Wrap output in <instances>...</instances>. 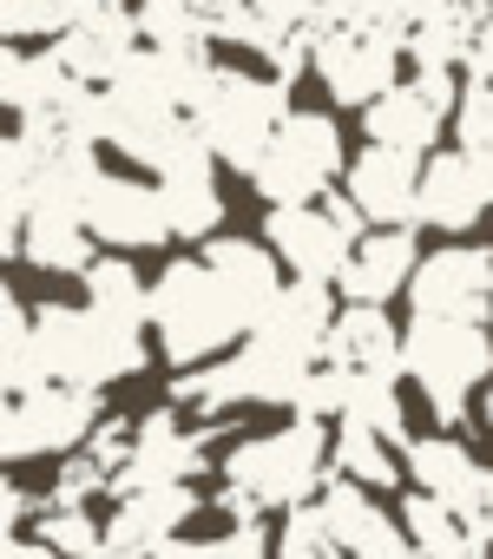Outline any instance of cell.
Instances as JSON below:
<instances>
[{"label": "cell", "instance_id": "15", "mask_svg": "<svg viewBox=\"0 0 493 559\" xmlns=\"http://www.w3.org/2000/svg\"><path fill=\"white\" fill-rule=\"evenodd\" d=\"M408 474L428 487V493H441L473 533L486 526V513H493V474L454 441V435H428V441H408Z\"/></svg>", "mask_w": 493, "mask_h": 559}, {"label": "cell", "instance_id": "41", "mask_svg": "<svg viewBox=\"0 0 493 559\" xmlns=\"http://www.w3.org/2000/svg\"><path fill=\"white\" fill-rule=\"evenodd\" d=\"M125 0H67V21H86V14H112Z\"/></svg>", "mask_w": 493, "mask_h": 559}, {"label": "cell", "instance_id": "39", "mask_svg": "<svg viewBox=\"0 0 493 559\" xmlns=\"http://www.w3.org/2000/svg\"><path fill=\"white\" fill-rule=\"evenodd\" d=\"M8 559H67L60 546H47V539H14L8 546Z\"/></svg>", "mask_w": 493, "mask_h": 559}, {"label": "cell", "instance_id": "25", "mask_svg": "<svg viewBox=\"0 0 493 559\" xmlns=\"http://www.w3.org/2000/svg\"><path fill=\"white\" fill-rule=\"evenodd\" d=\"M158 198H165L171 237H211V230L224 224V198H217L211 158H204V165H178V171H158Z\"/></svg>", "mask_w": 493, "mask_h": 559}, {"label": "cell", "instance_id": "18", "mask_svg": "<svg viewBox=\"0 0 493 559\" xmlns=\"http://www.w3.org/2000/svg\"><path fill=\"white\" fill-rule=\"evenodd\" d=\"M191 513H197V487H191V480H165V487L119 493V513L106 520V546H112L119 559H145V552L165 546Z\"/></svg>", "mask_w": 493, "mask_h": 559}, {"label": "cell", "instance_id": "14", "mask_svg": "<svg viewBox=\"0 0 493 559\" xmlns=\"http://www.w3.org/2000/svg\"><path fill=\"white\" fill-rule=\"evenodd\" d=\"M86 224L99 243L112 250H152L171 237V217H165V198L139 178H119V171H99L93 198H86Z\"/></svg>", "mask_w": 493, "mask_h": 559}, {"label": "cell", "instance_id": "11", "mask_svg": "<svg viewBox=\"0 0 493 559\" xmlns=\"http://www.w3.org/2000/svg\"><path fill=\"white\" fill-rule=\"evenodd\" d=\"M414 317H493V250L486 243H447L434 257L414 263V284H408Z\"/></svg>", "mask_w": 493, "mask_h": 559}, {"label": "cell", "instance_id": "40", "mask_svg": "<svg viewBox=\"0 0 493 559\" xmlns=\"http://www.w3.org/2000/svg\"><path fill=\"white\" fill-rule=\"evenodd\" d=\"M447 559H493V539H486V533H467V539H460Z\"/></svg>", "mask_w": 493, "mask_h": 559}, {"label": "cell", "instance_id": "27", "mask_svg": "<svg viewBox=\"0 0 493 559\" xmlns=\"http://www.w3.org/2000/svg\"><path fill=\"white\" fill-rule=\"evenodd\" d=\"M139 34L152 47H171V53H204L217 34H211V14L204 0H139Z\"/></svg>", "mask_w": 493, "mask_h": 559}, {"label": "cell", "instance_id": "43", "mask_svg": "<svg viewBox=\"0 0 493 559\" xmlns=\"http://www.w3.org/2000/svg\"><path fill=\"white\" fill-rule=\"evenodd\" d=\"M486 421H493V389H486Z\"/></svg>", "mask_w": 493, "mask_h": 559}, {"label": "cell", "instance_id": "17", "mask_svg": "<svg viewBox=\"0 0 493 559\" xmlns=\"http://www.w3.org/2000/svg\"><path fill=\"white\" fill-rule=\"evenodd\" d=\"M0 99L14 106V119H73V106L86 99V80L60 60V47L47 53H0Z\"/></svg>", "mask_w": 493, "mask_h": 559}, {"label": "cell", "instance_id": "24", "mask_svg": "<svg viewBox=\"0 0 493 559\" xmlns=\"http://www.w3.org/2000/svg\"><path fill=\"white\" fill-rule=\"evenodd\" d=\"M204 263L243 297V310H251V317H264L277 304V290H284V276H277L284 257L264 250V243H251V237H211L204 243Z\"/></svg>", "mask_w": 493, "mask_h": 559}, {"label": "cell", "instance_id": "42", "mask_svg": "<svg viewBox=\"0 0 493 559\" xmlns=\"http://www.w3.org/2000/svg\"><path fill=\"white\" fill-rule=\"evenodd\" d=\"M145 559H197V546H191V539H178V533H171V539H165V546H152V552H145Z\"/></svg>", "mask_w": 493, "mask_h": 559}, {"label": "cell", "instance_id": "10", "mask_svg": "<svg viewBox=\"0 0 493 559\" xmlns=\"http://www.w3.org/2000/svg\"><path fill=\"white\" fill-rule=\"evenodd\" d=\"M454 106H460V93H454V67H421L408 86L395 80L382 99H369V106H362V126H369L375 145L428 152V145L441 139V126H447Z\"/></svg>", "mask_w": 493, "mask_h": 559}, {"label": "cell", "instance_id": "19", "mask_svg": "<svg viewBox=\"0 0 493 559\" xmlns=\"http://www.w3.org/2000/svg\"><path fill=\"white\" fill-rule=\"evenodd\" d=\"M493 211V178L473 165V152H441L421 171V224L434 230H473V217Z\"/></svg>", "mask_w": 493, "mask_h": 559}, {"label": "cell", "instance_id": "5", "mask_svg": "<svg viewBox=\"0 0 493 559\" xmlns=\"http://www.w3.org/2000/svg\"><path fill=\"white\" fill-rule=\"evenodd\" d=\"M204 145L230 165V171H257L264 145L277 139V126L290 119V80H264V73H237V67H217L204 106L191 112Z\"/></svg>", "mask_w": 493, "mask_h": 559}, {"label": "cell", "instance_id": "4", "mask_svg": "<svg viewBox=\"0 0 493 559\" xmlns=\"http://www.w3.org/2000/svg\"><path fill=\"white\" fill-rule=\"evenodd\" d=\"M329 435L323 421H290L277 435H257V441H237L224 454V480L243 487V493H257V507H303L310 493L329 487L336 461H329Z\"/></svg>", "mask_w": 493, "mask_h": 559}, {"label": "cell", "instance_id": "36", "mask_svg": "<svg viewBox=\"0 0 493 559\" xmlns=\"http://www.w3.org/2000/svg\"><path fill=\"white\" fill-rule=\"evenodd\" d=\"M441 8H447V0H382V14H375V21H382V27L408 47V34H414L421 21H434Z\"/></svg>", "mask_w": 493, "mask_h": 559}, {"label": "cell", "instance_id": "33", "mask_svg": "<svg viewBox=\"0 0 493 559\" xmlns=\"http://www.w3.org/2000/svg\"><path fill=\"white\" fill-rule=\"evenodd\" d=\"M40 539L60 546L67 559H86V552L106 546V526H99L86 507H40Z\"/></svg>", "mask_w": 493, "mask_h": 559}, {"label": "cell", "instance_id": "26", "mask_svg": "<svg viewBox=\"0 0 493 559\" xmlns=\"http://www.w3.org/2000/svg\"><path fill=\"white\" fill-rule=\"evenodd\" d=\"M480 21H486V0H447L434 21H421L408 34V60L414 67H467Z\"/></svg>", "mask_w": 493, "mask_h": 559}, {"label": "cell", "instance_id": "6", "mask_svg": "<svg viewBox=\"0 0 493 559\" xmlns=\"http://www.w3.org/2000/svg\"><path fill=\"white\" fill-rule=\"evenodd\" d=\"M342 171H349V158H342L336 119L290 106V119L277 126V139L264 145V158H257V171H251V191H257L264 204H303V198H323Z\"/></svg>", "mask_w": 493, "mask_h": 559}, {"label": "cell", "instance_id": "31", "mask_svg": "<svg viewBox=\"0 0 493 559\" xmlns=\"http://www.w3.org/2000/svg\"><path fill=\"white\" fill-rule=\"evenodd\" d=\"M401 526H408V539H414V559H447V552L473 533V526H467L441 493H428V487H414V493H408Z\"/></svg>", "mask_w": 493, "mask_h": 559}, {"label": "cell", "instance_id": "38", "mask_svg": "<svg viewBox=\"0 0 493 559\" xmlns=\"http://www.w3.org/2000/svg\"><path fill=\"white\" fill-rule=\"evenodd\" d=\"M27 513H34V493L14 480V487H8V526H27Z\"/></svg>", "mask_w": 493, "mask_h": 559}, {"label": "cell", "instance_id": "35", "mask_svg": "<svg viewBox=\"0 0 493 559\" xmlns=\"http://www.w3.org/2000/svg\"><path fill=\"white\" fill-rule=\"evenodd\" d=\"M197 559H270V539H264L257 520H230L217 539L197 546Z\"/></svg>", "mask_w": 493, "mask_h": 559}, {"label": "cell", "instance_id": "29", "mask_svg": "<svg viewBox=\"0 0 493 559\" xmlns=\"http://www.w3.org/2000/svg\"><path fill=\"white\" fill-rule=\"evenodd\" d=\"M336 421H362L388 441H408V408L395 395V376H369V369H349V402Z\"/></svg>", "mask_w": 493, "mask_h": 559}, {"label": "cell", "instance_id": "28", "mask_svg": "<svg viewBox=\"0 0 493 559\" xmlns=\"http://www.w3.org/2000/svg\"><path fill=\"white\" fill-rule=\"evenodd\" d=\"M86 304H99L125 323H152V284L125 257H93L86 263Z\"/></svg>", "mask_w": 493, "mask_h": 559}, {"label": "cell", "instance_id": "22", "mask_svg": "<svg viewBox=\"0 0 493 559\" xmlns=\"http://www.w3.org/2000/svg\"><path fill=\"white\" fill-rule=\"evenodd\" d=\"M323 362L342 369H369V376H401V336L382 317V304H349L336 310V330L323 343Z\"/></svg>", "mask_w": 493, "mask_h": 559}, {"label": "cell", "instance_id": "13", "mask_svg": "<svg viewBox=\"0 0 493 559\" xmlns=\"http://www.w3.org/2000/svg\"><path fill=\"white\" fill-rule=\"evenodd\" d=\"M349 198L369 224H421V152L369 139V152L349 158Z\"/></svg>", "mask_w": 493, "mask_h": 559}, {"label": "cell", "instance_id": "9", "mask_svg": "<svg viewBox=\"0 0 493 559\" xmlns=\"http://www.w3.org/2000/svg\"><path fill=\"white\" fill-rule=\"evenodd\" d=\"M401 53H408V47H401L382 21L329 27V34L316 40V73H323V86H329L336 106H369V99H382V93L395 86Z\"/></svg>", "mask_w": 493, "mask_h": 559}, {"label": "cell", "instance_id": "21", "mask_svg": "<svg viewBox=\"0 0 493 559\" xmlns=\"http://www.w3.org/2000/svg\"><path fill=\"white\" fill-rule=\"evenodd\" d=\"M139 14H125V8H112V14H86V21H73L67 34H60V60L86 80V86H112L119 80V67L139 53Z\"/></svg>", "mask_w": 493, "mask_h": 559}, {"label": "cell", "instance_id": "2", "mask_svg": "<svg viewBox=\"0 0 493 559\" xmlns=\"http://www.w3.org/2000/svg\"><path fill=\"white\" fill-rule=\"evenodd\" d=\"M34 330H40V356H47L53 382L106 389V382H125V376H139L152 362L139 323H125V317H112L99 304H40Z\"/></svg>", "mask_w": 493, "mask_h": 559}, {"label": "cell", "instance_id": "12", "mask_svg": "<svg viewBox=\"0 0 493 559\" xmlns=\"http://www.w3.org/2000/svg\"><path fill=\"white\" fill-rule=\"evenodd\" d=\"M211 435H217V421L191 435V428L178 421V408H152V415H139V435H132V461L112 474V493H139V487L191 480V474L204 467V454H211Z\"/></svg>", "mask_w": 493, "mask_h": 559}, {"label": "cell", "instance_id": "32", "mask_svg": "<svg viewBox=\"0 0 493 559\" xmlns=\"http://www.w3.org/2000/svg\"><path fill=\"white\" fill-rule=\"evenodd\" d=\"M277 559H349L342 552V539L329 533V520H323V507H290V520H284V539H277Z\"/></svg>", "mask_w": 493, "mask_h": 559}, {"label": "cell", "instance_id": "7", "mask_svg": "<svg viewBox=\"0 0 493 559\" xmlns=\"http://www.w3.org/2000/svg\"><path fill=\"white\" fill-rule=\"evenodd\" d=\"M362 204L349 191H323V198H303V204H277L270 211V250L297 270V276H316V284H336L349 270L356 243H362Z\"/></svg>", "mask_w": 493, "mask_h": 559}, {"label": "cell", "instance_id": "3", "mask_svg": "<svg viewBox=\"0 0 493 559\" xmlns=\"http://www.w3.org/2000/svg\"><path fill=\"white\" fill-rule=\"evenodd\" d=\"M401 376L421 382L434 421L454 428L467 415V395L493 376V336L467 317H414V330L401 336Z\"/></svg>", "mask_w": 493, "mask_h": 559}, {"label": "cell", "instance_id": "37", "mask_svg": "<svg viewBox=\"0 0 493 559\" xmlns=\"http://www.w3.org/2000/svg\"><path fill=\"white\" fill-rule=\"evenodd\" d=\"M467 73H473V80H493V8H486V21H480V34H473Z\"/></svg>", "mask_w": 493, "mask_h": 559}, {"label": "cell", "instance_id": "34", "mask_svg": "<svg viewBox=\"0 0 493 559\" xmlns=\"http://www.w3.org/2000/svg\"><path fill=\"white\" fill-rule=\"evenodd\" d=\"M67 0H0V34L8 40H40V34H67Z\"/></svg>", "mask_w": 493, "mask_h": 559}, {"label": "cell", "instance_id": "8", "mask_svg": "<svg viewBox=\"0 0 493 559\" xmlns=\"http://www.w3.org/2000/svg\"><path fill=\"white\" fill-rule=\"evenodd\" d=\"M99 428V389L80 382H40L27 395H8L0 415V454L8 461H40V454H73Z\"/></svg>", "mask_w": 493, "mask_h": 559}, {"label": "cell", "instance_id": "30", "mask_svg": "<svg viewBox=\"0 0 493 559\" xmlns=\"http://www.w3.org/2000/svg\"><path fill=\"white\" fill-rule=\"evenodd\" d=\"M336 474H349V480H362V487H395L401 480V461H395V441L388 435H375V428H362V421H342V435H336Z\"/></svg>", "mask_w": 493, "mask_h": 559}, {"label": "cell", "instance_id": "20", "mask_svg": "<svg viewBox=\"0 0 493 559\" xmlns=\"http://www.w3.org/2000/svg\"><path fill=\"white\" fill-rule=\"evenodd\" d=\"M414 263H421L414 230H408V224H382L375 237L356 243V257H349V270L336 276V284H342L349 304H388L395 290L414 284Z\"/></svg>", "mask_w": 493, "mask_h": 559}, {"label": "cell", "instance_id": "1", "mask_svg": "<svg viewBox=\"0 0 493 559\" xmlns=\"http://www.w3.org/2000/svg\"><path fill=\"white\" fill-rule=\"evenodd\" d=\"M152 330H158L165 362L197 369V362L230 356L243 336L257 330V317L243 310V297L204 257H178V263L158 270V284H152Z\"/></svg>", "mask_w": 493, "mask_h": 559}, {"label": "cell", "instance_id": "23", "mask_svg": "<svg viewBox=\"0 0 493 559\" xmlns=\"http://www.w3.org/2000/svg\"><path fill=\"white\" fill-rule=\"evenodd\" d=\"M93 224L86 211H27V230H21V263L47 270V276H86L93 263Z\"/></svg>", "mask_w": 493, "mask_h": 559}, {"label": "cell", "instance_id": "16", "mask_svg": "<svg viewBox=\"0 0 493 559\" xmlns=\"http://www.w3.org/2000/svg\"><path fill=\"white\" fill-rule=\"evenodd\" d=\"M316 507H323V520H329V533L342 539V552H349V559H414L408 526H395V520L369 500V487H362V480L329 474V487L316 493Z\"/></svg>", "mask_w": 493, "mask_h": 559}]
</instances>
